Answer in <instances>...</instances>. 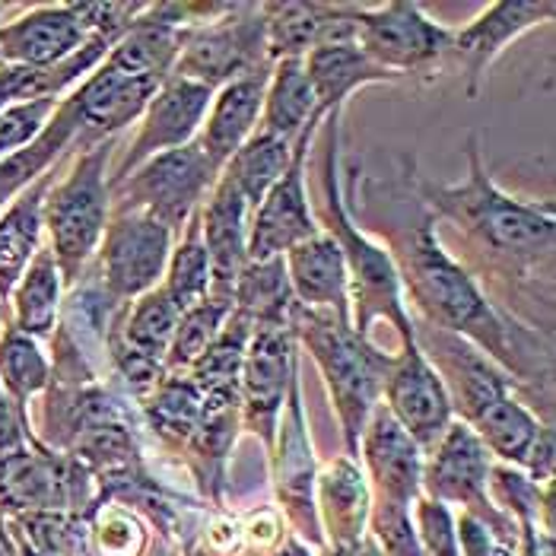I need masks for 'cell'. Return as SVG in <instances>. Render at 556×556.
Instances as JSON below:
<instances>
[{
	"mask_svg": "<svg viewBox=\"0 0 556 556\" xmlns=\"http://www.w3.org/2000/svg\"><path fill=\"white\" fill-rule=\"evenodd\" d=\"M293 325L300 328L315 363L325 372L331 401L341 417L346 458H353L359 452V435L376 410L379 391L386 386L391 356L376 350L369 338L356 334L350 328V318L331 315V312H315V308L296 305Z\"/></svg>",
	"mask_w": 556,
	"mask_h": 556,
	"instance_id": "6da1fadb",
	"label": "cell"
},
{
	"mask_svg": "<svg viewBox=\"0 0 556 556\" xmlns=\"http://www.w3.org/2000/svg\"><path fill=\"white\" fill-rule=\"evenodd\" d=\"M471 172L462 185L432 188L429 204L465 226L473 239L496 255L515 261H538L551 255L554 245V207L551 204H525L503 194L480 166L477 137L471 140Z\"/></svg>",
	"mask_w": 556,
	"mask_h": 556,
	"instance_id": "7a4b0ae2",
	"label": "cell"
},
{
	"mask_svg": "<svg viewBox=\"0 0 556 556\" xmlns=\"http://www.w3.org/2000/svg\"><path fill=\"white\" fill-rule=\"evenodd\" d=\"M407 287L439 331L471 338L493 356H506L513 334L496 308L477 290L473 277L435 242L429 226H417L407 245ZM515 350V343H513Z\"/></svg>",
	"mask_w": 556,
	"mask_h": 556,
	"instance_id": "3957f363",
	"label": "cell"
},
{
	"mask_svg": "<svg viewBox=\"0 0 556 556\" xmlns=\"http://www.w3.org/2000/svg\"><path fill=\"white\" fill-rule=\"evenodd\" d=\"M328 153H325V204L334 219V242L341 245L343 261H346V277L353 280V296H356V334L369 338L372 318H391L401 331L404 343H414V328L404 315L401 293H397V270L391 267V257L376 249L366 236H359L343 211L341 194H338V112H328Z\"/></svg>",
	"mask_w": 556,
	"mask_h": 556,
	"instance_id": "277c9868",
	"label": "cell"
},
{
	"mask_svg": "<svg viewBox=\"0 0 556 556\" xmlns=\"http://www.w3.org/2000/svg\"><path fill=\"white\" fill-rule=\"evenodd\" d=\"M109 140L89 147L71 175L48 194L42 223L51 229V255L61 274L74 280L89 255L99 249L109 223V181H105Z\"/></svg>",
	"mask_w": 556,
	"mask_h": 556,
	"instance_id": "5b68a950",
	"label": "cell"
},
{
	"mask_svg": "<svg viewBox=\"0 0 556 556\" xmlns=\"http://www.w3.org/2000/svg\"><path fill=\"white\" fill-rule=\"evenodd\" d=\"M219 166L207 156L201 140H191L178 150L150 156L109 188L122 201L118 211H137V214L160 219L169 232L181 229L194 211H201L204 194L219 178Z\"/></svg>",
	"mask_w": 556,
	"mask_h": 556,
	"instance_id": "8992f818",
	"label": "cell"
},
{
	"mask_svg": "<svg viewBox=\"0 0 556 556\" xmlns=\"http://www.w3.org/2000/svg\"><path fill=\"white\" fill-rule=\"evenodd\" d=\"M267 36L261 7L236 3L226 20H211L198 33H188L181 54L175 61V74L185 80L219 89L239 77H249L264 67Z\"/></svg>",
	"mask_w": 556,
	"mask_h": 556,
	"instance_id": "52a82bcc",
	"label": "cell"
},
{
	"mask_svg": "<svg viewBox=\"0 0 556 556\" xmlns=\"http://www.w3.org/2000/svg\"><path fill=\"white\" fill-rule=\"evenodd\" d=\"M452 33L435 26L417 3L359 7L356 45L388 74H427L448 58Z\"/></svg>",
	"mask_w": 556,
	"mask_h": 556,
	"instance_id": "ba28073f",
	"label": "cell"
},
{
	"mask_svg": "<svg viewBox=\"0 0 556 556\" xmlns=\"http://www.w3.org/2000/svg\"><path fill=\"white\" fill-rule=\"evenodd\" d=\"M172 252V232L153 216L115 211L102 232V290L112 302L137 300L156 290Z\"/></svg>",
	"mask_w": 556,
	"mask_h": 556,
	"instance_id": "9c48e42d",
	"label": "cell"
},
{
	"mask_svg": "<svg viewBox=\"0 0 556 556\" xmlns=\"http://www.w3.org/2000/svg\"><path fill=\"white\" fill-rule=\"evenodd\" d=\"M318 122L305 125L302 134L293 140V163L283 172L274 188L261 198L252 216H249V242H245V261H270L283 257V252L296 249L300 242L318 236V226L308 214L305 201V153L308 140Z\"/></svg>",
	"mask_w": 556,
	"mask_h": 556,
	"instance_id": "30bf717a",
	"label": "cell"
},
{
	"mask_svg": "<svg viewBox=\"0 0 556 556\" xmlns=\"http://www.w3.org/2000/svg\"><path fill=\"white\" fill-rule=\"evenodd\" d=\"M382 391L388 414L420 445V452H432L452 424V397L420 343H404V353L391 359Z\"/></svg>",
	"mask_w": 556,
	"mask_h": 556,
	"instance_id": "8fae6325",
	"label": "cell"
},
{
	"mask_svg": "<svg viewBox=\"0 0 556 556\" xmlns=\"http://www.w3.org/2000/svg\"><path fill=\"white\" fill-rule=\"evenodd\" d=\"M296 376L293 363V321L252 325L242 356V404L245 424L274 445L277 417L283 407V391Z\"/></svg>",
	"mask_w": 556,
	"mask_h": 556,
	"instance_id": "7c38bea8",
	"label": "cell"
},
{
	"mask_svg": "<svg viewBox=\"0 0 556 556\" xmlns=\"http://www.w3.org/2000/svg\"><path fill=\"white\" fill-rule=\"evenodd\" d=\"M211 102H214V89L194 84V80H185L178 74H169L163 86L153 92L150 105L143 109L140 134L125 156V163L112 175L109 188L118 185L122 178H128L130 172L140 163H147L150 156H160V153H169V150L191 143L201 122H204V115H207V109H211Z\"/></svg>",
	"mask_w": 556,
	"mask_h": 556,
	"instance_id": "4fadbf2b",
	"label": "cell"
},
{
	"mask_svg": "<svg viewBox=\"0 0 556 556\" xmlns=\"http://www.w3.org/2000/svg\"><path fill=\"white\" fill-rule=\"evenodd\" d=\"M296 379V376H293ZM280 429V448H277V496L283 503L287 521L296 528L300 541L321 547L325 534H321V521L315 509V462H312V445L305 435V420H302L300 386L290 382V404H287V417Z\"/></svg>",
	"mask_w": 556,
	"mask_h": 556,
	"instance_id": "5bb4252c",
	"label": "cell"
},
{
	"mask_svg": "<svg viewBox=\"0 0 556 556\" xmlns=\"http://www.w3.org/2000/svg\"><path fill=\"white\" fill-rule=\"evenodd\" d=\"M175 325H178V312L163 287L137 296L125 321L115 325L118 331L112 334V353L130 386L140 391L156 388L160 363L169 356Z\"/></svg>",
	"mask_w": 556,
	"mask_h": 556,
	"instance_id": "9a60e30c",
	"label": "cell"
},
{
	"mask_svg": "<svg viewBox=\"0 0 556 556\" xmlns=\"http://www.w3.org/2000/svg\"><path fill=\"white\" fill-rule=\"evenodd\" d=\"M89 39L84 3L67 7H39L23 20L0 29V58L16 67L51 71L64 64Z\"/></svg>",
	"mask_w": 556,
	"mask_h": 556,
	"instance_id": "2e32d148",
	"label": "cell"
},
{
	"mask_svg": "<svg viewBox=\"0 0 556 556\" xmlns=\"http://www.w3.org/2000/svg\"><path fill=\"white\" fill-rule=\"evenodd\" d=\"M363 458L369 477L376 483V496L410 509L424 496V452L404 432V427L388 414V407H376L372 420L363 435Z\"/></svg>",
	"mask_w": 556,
	"mask_h": 556,
	"instance_id": "e0dca14e",
	"label": "cell"
},
{
	"mask_svg": "<svg viewBox=\"0 0 556 556\" xmlns=\"http://www.w3.org/2000/svg\"><path fill=\"white\" fill-rule=\"evenodd\" d=\"M556 13L554 3H534V0H500L490 10H483L471 26H465L462 33H452L448 54H455L465 67V74L471 77L468 92H477V80L483 77V71L490 67V61L515 42L521 33H528L531 26L551 20Z\"/></svg>",
	"mask_w": 556,
	"mask_h": 556,
	"instance_id": "ac0fdd59",
	"label": "cell"
},
{
	"mask_svg": "<svg viewBox=\"0 0 556 556\" xmlns=\"http://www.w3.org/2000/svg\"><path fill=\"white\" fill-rule=\"evenodd\" d=\"M249 204L239 194V188L219 172L214 194L207 207L201 211V236L211 257V296L232 300L236 277L245 267V242H249Z\"/></svg>",
	"mask_w": 556,
	"mask_h": 556,
	"instance_id": "d6986e66",
	"label": "cell"
},
{
	"mask_svg": "<svg viewBox=\"0 0 556 556\" xmlns=\"http://www.w3.org/2000/svg\"><path fill=\"white\" fill-rule=\"evenodd\" d=\"M287 280L296 296V305L315 308V312H331L350 318L346 312V261H343L341 245L331 236H312L300 242L296 249L287 252Z\"/></svg>",
	"mask_w": 556,
	"mask_h": 556,
	"instance_id": "ffe728a7",
	"label": "cell"
},
{
	"mask_svg": "<svg viewBox=\"0 0 556 556\" xmlns=\"http://www.w3.org/2000/svg\"><path fill=\"white\" fill-rule=\"evenodd\" d=\"M160 86L163 84H153V80H130L102 61L96 74L86 77V84L71 96V105L77 109L80 128L105 140L109 134L130 125L150 105Z\"/></svg>",
	"mask_w": 556,
	"mask_h": 556,
	"instance_id": "44dd1931",
	"label": "cell"
},
{
	"mask_svg": "<svg viewBox=\"0 0 556 556\" xmlns=\"http://www.w3.org/2000/svg\"><path fill=\"white\" fill-rule=\"evenodd\" d=\"M302 64H305V77H308L312 92H315L318 115L338 112L343 99L359 86L394 84L397 80L394 74H388L386 67H379L356 42L318 45L302 58Z\"/></svg>",
	"mask_w": 556,
	"mask_h": 556,
	"instance_id": "7402d4cb",
	"label": "cell"
},
{
	"mask_svg": "<svg viewBox=\"0 0 556 556\" xmlns=\"http://www.w3.org/2000/svg\"><path fill=\"white\" fill-rule=\"evenodd\" d=\"M267 71H257L249 77H239L232 84L219 86L211 102V118L204 125V134L198 137L207 156L223 169L229 156L252 137L261 105H264V89H267Z\"/></svg>",
	"mask_w": 556,
	"mask_h": 556,
	"instance_id": "603a6c76",
	"label": "cell"
},
{
	"mask_svg": "<svg viewBox=\"0 0 556 556\" xmlns=\"http://www.w3.org/2000/svg\"><path fill=\"white\" fill-rule=\"evenodd\" d=\"M318 521L325 518L321 531H328L331 547H346L366 538L369 521V486L366 477L356 468L353 458L334 462L328 471L318 477Z\"/></svg>",
	"mask_w": 556,
	"mask_h": 556,
	"instance_id": "cb8c5ba5",
	"label": "cell"
},
{
	"mask_svg": "<svg viewBox=\"0 0 556 556\" xmlns=\"http://www.w3.org/2000/svg\"><path fill=\"white\" fill-rule=\"evenodd\" d=\"M264 118L261 130L283 137V140H296L305 125L318 122V109H315V92L305 77V64L302 58H283L277 61L274 74L267 77L264 89V105H261Z\"/></svg>",
	"mask_w": 556,
	"mask_h": 556,
	"instance_id": "d4e9b609",
	"label": "cell"
},
{
	"mask_svg": "<svg viewBox=\"0 0 556 556\" xmlns=\"http://www.w3.org/2000/svg\"><path fill=\"white\" fill-rule=\"evenodd\" d=\"M293 163V143L283 137H274L257 128L223 166V175L239 188L249 211H255L261 198L274 188V181L290 169Z\"/></svg>",
	"mask_w": 556,
	"mask_h": 556,
	"instance_id": "484cf974",
	"label": "cell"
},
{
	"mask_svg": "<svg viewBox=\"0 0 556 556\" xmlns=\"http://www.w3.org/2000/svg\"><path fill=\"white\" fill-rule=\"evenodd\" d=\"M45 185L48 181H39L33 191H26L0 219V296L13 293L23 270L39 252Z\"/></svg>",
	"mask_w": 556,
	"mask_h": 556,
	"instance_id": "4316f807",
	"label": "cell"
},
{
	"mask_svg": "<svg viewBox=\"0 0 556 556\" xmlns=\"http://www.w3.org/2000/svg\"><path fill=\"white\" fill-rule=\"evenodd\" d=\"M61 300V267L48 249H39L29 267L23 270L20 283L13 287V308H16V331L26 338H45L54 328Z\"/></svg>",
	"mask_w": 556,
	"mask_h": 556,
	"instance_id": "83f0119b",
	"label": "cell"
},
{
	"mask_svg": "<svg viewBox=\"0 0 556 556\" xmlns=\"http://www.w3.org/2000/svg\"><path fill=\"white\" fill-rule=\"evenodd\" d=\"M80 128L77 122V109L71 105V99L58 109L54 122L45 125V130L33 140L26 143L23 150H13L0 160V204L10 201L16 191H23L39 172L67 147V140L74 137V130Z\"/></svg>",
	"mask_w": 556,
	"mask_h": 556,
	"instance_id": "f1b7e54d",
	"label": "cell"
},
{
	"mask_svg": "<svg viewBox=\"0 0 556 556\" xmlns=\"http://www.w3.org/2000/svg\"><path fill=\"white\" fill-rule=\"evenodd\" d=\"M214 283L211 274V257L204 249V236H201V211H194L188 219V232L181 239V245L169 257V277H166V296L175 305V312H188L194 305L207 300Z\"/></svg>",
	"mask_w": 556,
	"mask_h": 556,
	"instance_id": "f546056e",
	"label": "cell"
},
{
	"mask_svg": "<svg viewBox=\"0 0 556 556\" xmlns=\"http://www.w3.org/2000/svg\"><path fill=\"white\" fill-rule=\"evenodd\" d=\"M229 312H232V300L211 296V293L201 305L181 312L178 325H175V334H172L169 356H166L169 369H188L214 343L223 321L229 318Z\"/></svg>",
	"mask_w": 556,
	"mask_h": 556,
	"instance_id": "4dcf8cb0",
	"label": "cell"
},
{
	"mask_svg": "<svg viewBox=\"0 0 556 556\" xmlns=\"http://www.w3.org/2000/svg\"><path fill=\"white\" fill-rule=\"evenodd\" d=\"M0 386L7 388L13 401H26L48 386V363L42 350L16 328L0 338Z\"/></svg>",
	"mask_w": 556,
	"mask_h": 556,
	"instance_id": "1f68e13d",
	"label": "cell"
},
{
	"mask_svg": "<svg viewBox=\"0 0 556 556\" xmlns=\"http://www.w3.org/2000/svg\"><path fill=\"white\" fill-rule=\"evenodd\" d=\"M92 544L99 556H143L147 531L130 509L105 503L92 515Z\"/></svg>",
	"mask_w": 556,
	"mask_h": 556,
	"instance_id": "d6a6232c",
	"label": "cell"
},
{
	"mask_svg": "<svg viewBox=\"0 0 556 556\" xmlns=\"http://www.w3.org/2000/svg\"><path fill=\"white\" fill-rule=\"evenodd\" d=\"M54 112V96L29 99L0 112V160L13 150H23L45 130V118Z\"/></svg>",
	"mask_w": 556,
	"mask_h": 556,
	"instance_id": "836d02e7",
	"label": "cell"
},
{
	"mask_svg": "<svg viewBox=\"0 0 556 556\" xmlns=\"http://www.w3.org/2000/svg\"><path fill=\"white\" fill-rule=\"evenodd\" d=\"M242 541H245V547L255 556H270L287 541L283 515L277 513V509H257V513H252L242 521Z\"/></svg>",
	"mask_w": 556,
	"mask_h": 556,
	"instance_id": "e575fe53",
	"label": "cell"
},
{
	"mask_svg": "<svg viewBox=\"0 0 556 556\" xmlns=\"http://www.w3.org/2000/svg\"><path fill=\"white\" fill-rule=\"evenodd\" d=\"M23 448V417H20V404L7 394V388L0 386V455Z\"/></svg>",
	"mask_w": 556,
	"mask_h": 556,
	"instance_id": "d590c367",
	"label": "cell"
},
{
	"mask_svg": "<svg viewBox=\"0 0 556 556\" xmlns=\"http://www.w3.org/2000/svg\"><path fill=\"white\" fill-rule=\"evenodd\" d=\"M10 538L16 541V556H42V554H36V551H33V547H29V544H26V541H23V538H20L13 528H10Z\"/></svg>",
	"mask_w": 556,
	"mask_h": 556,
	"instance_id": "8d00e7d4",
	"label": "cell"
},
{
	"mask_svg": "<svg viewBox=\"0 0 556 556\" xmlns=\"http://www.w3.org/2000/svg\"><path fill=\"white\" fill-rule=\"evenodd\" d=\"M0 556H7V551H3V544H0Z\"/></svg>",
	"mask_w": 556,
	"mask_h": 556,
	"instance_id": "74e56055",
	"label": "cell"
},
{
	"mask_svg": "<svg viewBox=\"0 0 556 556\" xmlns=\"http://www.w3.org/2000/svg\"><path fill=\"white\" fill-rule=\"evenodd\" d=\"M0 13H3V7H0Z\"/></svg>",
	"mask_w": 556,
	"mask_h": 556,
	"instance_id": "f35d334b",
	"label": "cell"
}]
</instances>
